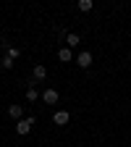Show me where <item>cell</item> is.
Returning <instances> with one entry per match:
<instances>
[{"mask_svg":"<svg viewBox=\"0 0 131 147\" xmlns=\"http://www.w3.org/2000/svg\"><path fill=\"white\" fill-rule=\"evenodd\" d=\"M32 74H34V82H42V79H47V68H45L42 63H40V66H34V71H32Z\"/></svg>","mask_w":131,"mask_h":147,"instance_id":"3957f363","label":"cell"},{"mask_svg":"<svg viewBox=\"0 0 131 147\" xmlns=\"http://www.w3.org/2000/svg\"><path fill=\"white\" fill-rule=\"evenodd\" d=\"M58 58H60L63 63H71V61H73V53H71V47H60V50H58Z\"/></svg>","mask_w":131,"mask_h":147,"instance_id":"5b68a950","label":"cell"},{"mask_svg":"<svg viewBox=\"0 0 131 147\" xmlns=\"http://www.w3.org/2000/svg\"><path fill=\"white\" fill-rule=\"evenodd\" d=\"M0 66H3V68H5V71H8V68H13V61H11V58H8V55H5V58H3V63H0Z\"/></svg>","mask_w":131,"mask_h":147,"instance_id":"7c38bea8","label":"cell"},{"mask_svg":"<svg viewBox=\"0 0 131 147\" xmlns=\"http://www.w3.org/2000/svg\"><path fill=\"white\" fill-rule=\"evenodd\" d=\"M5 53H8V58H11V61H16L18 55H21V50H18V47H13V45H5Z\"/></svg>","mask_w":131,"mask_h":147,"instance_id":"9c48e42d","label":"cell"},{"mask_svg":"<svg viewBox=\"0 0 131 147\" xmlns=\"http://www.w3.org/2000/svg\"><path fill=\"white\" fill-rule=\"evenodd\" d=\"M58 97H60V95H58L55 89H45V92H42V100H45L47 105H55V102H58Z\"/></svg>","mask_w":131,"mask_h":147,"instance_id":"7a4b0ae2","label":"cell"},{"mask_svg":"<svg viewBox=\"0 0 131 147\" xmlns=\"http://www.w3.org/2000/svg\"><path fill=\"white\" fill-rule=\"evenodd\" d=\"M37 97H40V92H37V87H34V84H29V89H26V100H29V102H34Z\"/></svg>","mask_w":131,"mask_h":147,"instance_id":"ba28073f","label":"cell"},{"mask_svg":"<svg viewBox=\"0 0 131 147\" xmlns=\"http://www.w3.org/2000/svg\"><path fill=\"white\" fill-rule=\"evenodd\" d=\"M52 121L58 123V126H66L68 123V110H58V113L52 116Z\"/></svg>","mask_w":131,"mask_h":147,"instance_id":"277c9868","label":"cell"},{"mask_svg":"<svg viewBox=\"0 0 131 147\" xmlns=\"http://www.w3.org/2000/svg\"><path fill=\"white\" fill-rule=\"evenodd\" d=\"M76 61H79V66H81V68H89V66H92V55H89V53H81Z\"/></svg>","mask_w":131,"mask_h":147,"instance_id":"52a82bcc","label":"cell"},{"mask_svg":"<svg viewBox=\"0 0 131 147\" xmlns=\"http://www.w3.org/2000/svg\"><path fill=\"white\" fill-rule=\"evenodd\" d=\"M66 42H68V47H76V45H79L81 40H79V34H73V32H71V34L66 37Z\"/></svg>","mask_w":131,"mask_h":147,"instance_id":"30bf717a","label":"cell"},{"mask_svg":"<svg viewBox=\"0 0 131 147\" xmlns=\"http://www.w3.org/2000/svg\"><path fill=\"white\" fill-rule=\"evenodd\" d=\"M32 126H34V118H32V116H29V118H21V121L16 123V131L24 137V134H29V131H32Z\"/></svg>","mask_w":131,"mask_h":147,"instance_id":"6da1fadb","label":"cell"},{"mask_svg":"<svg viewBox=\"0 0 131 147\" xmlns=\"http://www.w3.org/2000/svg\"><path fill=\"white\" fill-rule=\"evenodd\" d=\"M8 116H11V118H16V121H21L24 108H21V105H11V108H8Z\"/></svg>","mask_w":131,"mask_h":147,"instance_id":"8992f818","label":"cell"},{"mask_svg":"<svg viewBox=\"0 0 131 147\" xmlns=\"http://www.w3.org/2000/svg\"><path fill=\"white\" fill-rule=\"evenodd\" d=\"M92 8H95V3H92V0H79V11H92Z\"/></svg>","mask_w":131,"mask_h":147,"instance_id":"8fae6325","label":"cell"}]
</instances>
